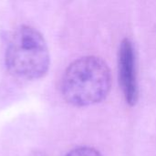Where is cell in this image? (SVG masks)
I'll return each mask as SVG.
<instances>
[{"instance_id":"obj_4","label":"cell","mask_w":156,"mask_h":156,"mask_svg":"<svg viewBox=\"0 0 156 156\" xmlns=\"http://www.w3.org/2000/svg\"><path fill=\"white\" fill-rule=\"evenodd\" d=\"M65 156H101V154L91 147H78L71 150Z\"/></svg>"},{"instance_id":"obj_3","label":"cell","mask_w":156,"mask_h":156,"mask_svg":"<svg viewBox=\"0 0 156 156\" xmlns=\"http://www.w3.org/2000/svg\"><path fill=\"white\" fill-rule=\"evenodd\" d=\"M119 81L126 102L130 106L138 101V84L136 75V59L133 42L124 38L120 45L118 53Z\"/></svg>"},{"instance_id":"obj_2","label":"cell","mask_w":156,"mask_h":156,"mask_svg":"<svg viewBox=\"0 0 156 156\" xmlns=\"http://www.w3.org/2000/svg\"><path fill=\"white\" fill-rule=\"evenodd\" d=\"M9 73L26 80L44 77L50 66V55L43 35L36 28L23 25L10 36L5 53Z\"/></svg>"},{"instance_id":"obj_1","label":"cell","mask_w":156,"mask_h":156,"mask_svg":"<svg viewBox=\"0 0 156 156\" xmlns=\"http://www.w3.org/2000/svg\"><path fill=\"white\" fill-rule=\"evenodd\" d=\"M112 87V74L107 63L96 56L74 60L61 80L64 100L76 107H86L102 101Z\"/></svg>"}]
</instances>
